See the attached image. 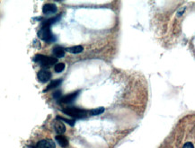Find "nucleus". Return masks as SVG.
Masks as SVG:
<instances>
[{"instance_id":"dca6fc26","label":"nucleus","mask_w":195,"mask_h":148,"mask_svg":"<svg viewBox=\"0 0 195 148\" xmlns=\"http://www.w3.org/2000/svg\"><path fill=\"white\" fill-rule=\"evenodd\" d=\"M60 96H61V92L60 91H57L53 93V97L55 98V99H60Z\"/></svg>"},{"instance_id":"f03ea898","label":"nucleus","mask_w":195,"mask_h":148,"mask_svg":"<svg viewBox=\"0 0 195 148\" xmlns=\"http://www.w3.org/2000/svg\"><path fill=\"white\" fill-rule=\"evenodd\" d=\"M62 112L65 114L69 115L70 117L76 118V119H82V118L86 117L88 111L82 109H78L75 107H67L62 110Z\"/></svg>"},{"instance_id":"4468645a","label":"nucleus","mask_w":195,"mask_h":148,"mask_svg":"<svg viewBox=\"0 0 195 148\" xmlns=\"http://www.w3.org/2000/svg\"><path fill=\"white\" fill-rule=\"evenodd\" d=\"M64 68H65L64 63H57L55 65V67H54V69H55V71L57 73H61V72L64 70Z\"/></svg>"},{"instance_id":"9d476101","label":"nucleus","mask_w":195,"mask_h":148,"mask_svg":"<svg viewBox=\"0 0 195 148\" xmlns=\"http://www.w3.org/2000/svg\"><path fill=\"white\" fill-rule=\"evenodd\" d=\"M54 128H55V131L58 133V134H63L66 131V127L61 121H56L55 124H54Z\"/></svg>"},{"instance_id":"f257e3e1","label":"nucleus","mask_w":195,"mask_h":148,"mask_svg":"<svg viewBox=\"0 0 195 148\" xmlns=\"http://www.w3.org/2000/svg\"><path fill=\"white\" fill-rule=\"evenodd\" d=\"M33 60L35 62L38 63L40 66L41 67H50L54 64H57L58 63V59L54 57H49V56H44V55H36L34 57Z\"/></svg>"},{"instance_id":"423d86ee","label":"nucleus","mask_w":195,"mask_h":148,"mask_svg":"<svg viewBox=\"0 0 195 148\" xmlns=\"http://www.w3.org/2000/svg\"><path fill=\"white\" fill-rule=\"evenodd\" d=\"M78 94H79V91H77V92H74V93H70V94L65 95V96H63L62 98H60V102L61 103H69V102H72L76 97L78 96Z\"/></svg>"},{"instance_id":"f8f14e48","label":"nucleus","mask_w":195,"mask_h":148,"mask_svg":"<svg viewBox=\"0 0 195 148\" xmlns=\"http://www.w3.org/2000/svg\"><path fill=\"white\" fill-rule=\"evenodd\" d=\"M67 49L69 52H70V53L78 54V53H81V52L83 51L84 48H83L82 46H80V45H77V46H73V47L67 48V49Z\"/></svg>"},{"instance_id":"7ed1b4c3","label":"nucleus","mask_w":195,"mask_h":148,"mask_svg":"<svg viewBox=\"0 0 195 148\" xmlns=\"http://www.w3.org/2000/svg\"><path fill=\"white\" fill-rule=\"evenodd\" d=\"M38 37L41 40H44L46 42H51V41L55 40V37L52 35L49 25L42 24L41 30L38 32Z\"/></svg>"},{"instance_id":"39448f33","label":"nucleus","mask_w":195,"mask_h":148,"mask_svg":"<svg viewBox=\"0 0 195 148\" xmlns=\"http://www.w3.org/2000/svg\"><path fill=\"white\" fill-rule=\"evenodd\" d=\"M51 78V73L48 70H45V69H42L38 73V79L39 81L42 82V83H46Z\"/></svg>"},{"instance_id":"9b49d317","label":"nucleus","mask_w":195,"mask_h":148,"mask_svg":"<svg viewBox=\"0 0 195 148\" xmlns=\"http://www.w3.org/2000/svg\"><path fill=\"white\" fill-rule=\"evenodd\" d=\"M61 83H62V79L54 80V81L50 82L49 85L47 86V88L44 90V92H47V91H50V90H51V89H53V88H56V87H58V85H60Z\"/></svg>"},{"instance_id":"6e6552de","label":"nucleus","mask_w":195,"mask_h":148,"mask_svg":"<svg viewBox=\"0 0 195 148\" xmlns=\"http://www.w3.org/2000/svg\"><path fill=\"white\" fill-rule=\"evenodd\" d=\"M55 139H56L57 143H58L61 147L66 148V147L67 146V145H69V140H67V138L65 136H62V135H58V136H56Z\"/></svg>"},{"instance_id":"2eb2a0df","label":"nucleus","mask_w":195,"mask_h":148,"mask_svg":"<svg viewBox=\"0 0 195 148\" xmlns=\"http://www.w3.org/2000/svg\"><path fill=\"white\" fill-rule=\"evenodd\" d=\"M57 119L64 120L67 123H69L70 126H74V124H75V120H74V119H65V118H62V117H58V118H57Z\"/></svg>"},{"instance_id":"1a4fd4ad","label":"nucleus","mask_w":195,"mask_h":148,"mask_svg":"<svg viewBox=\"0 0 195 148\" xmlns=\"http://www.w3.org/2000/svg\"><path fill=\"white\" fill-rule=\"evenodd\" d=\"M53 54L56 57V58H63L65 56V49L62 47L56 46L53 48Z\"/></svg>"},{"instance_id":"ddd939ff","label":"nucleus","mask_w":195,"mask_h":148,"mask_svg":"<svg viewBox=\"0 0 195 148\" xmlns=\"http://www.w3.org/2000/svg\"><path fill=\"white\" fill-rule=\"evenodd\" d=\"M104 111V107H99L97 109H94V110H89L88 113L92 116H96V115H100L102 114L103 112Z\"/></svg>"},{"instance_id":"f3484780","label":"nucleus","mask_w":195,"mask_h":148,"mask_svg":"<svg viewBox=\"0 0 195 148\" xmlns=\"http://www.w3.org/2000/svg\"><path fill=\"white\" fill-rule=\"evenodd\" d=\"M183 148H194V146H193V145H192V143L188 142L183 145Z\"/></svg>"},{"instance_id":"0eeeda50","label":"nucleus","mask_w":195,"mask_h":148,"mask_svg":"<svg viewBox=\"0 0 195 148\" xmlns=\"http://www.w3.org/2000/svg\"><path fill=\"white\" fill-rule=\"evenodd\" d=\"M58 11V8L55 5L53 4H46V5L43 6L42 7V12L44 14H55V13Z\"/></svg>"},{"instance_id":"20e7f679","label":"nucleus","mask_w":195,"mask_h":148,"mask_svg":"<svg viewBox=\"0 0 195 148\" xmlns=\"http://www.w3.org/2000/svg\"><path fill=\"white\" fill-rule=\"evenodd\" d=\"M35 148H56V145L51 139H43L37 143Z\"/></svg>"}]
</instances>
